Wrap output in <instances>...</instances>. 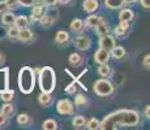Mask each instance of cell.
I'll use <instances>...</instances> for the list:
<instances>
[{
  "instance_id": "obj_38",
  "label": "cell",
  "mask_w": 150,
  "mask_h": 130,
  "mask_svg": "<svg viewBox=\"0 0 150 130\" xmlns=\"http://www.w3.org/2000/svg\"><path fill=\"white\" fill-rule=\"evenodd\" d=\"M5 124H7V116L0 112V126H4Z\"/></svg>"
},
{
  "instance_id": "obj_7",
  "label": "cell",
  "mask_w": 150,
  "mask_h": 130,
  "mask_svg": "<svg viewBox=\"0 0 150 130\" xmlns=\"http://www.w3.org/2000/svg\"><path fill=\"white\" fill-rule=\"evenodd\" d=\"M74 46L77 47V50L86 51V50H89V48H90L91 40H90V38H88V37H85V35L79 37V38L74 40Z\"/></svg>"
},
{
  "instance_id": "obj_2",
  "label": "cell",
  "mask_w": 150,
  "mask_h": 130,
  "mask_svg": "<svg viewBox=\"0 0 150 130\" xmlns=\"http://www.w3.org/2000/svg\"><path fill=\"white\" fill-rule=\"evenodd\" d=\"M55 85H56V76L55 70L51 66H45L39 70V87L43 92H51L54 91Z\"/></svg>"
},
{
  "instance_id": "obj_20",
  "label": "cell",
  "mask_w": 150,
  "mask_h": 130,
  "mask_svg": "<svg viewBox=\"0 0 150 130\" xmlns=\"http://www.w3.org/2000/svg\"><path fill=\"white\" fill-rule=\"evenodd\" d=\"M98 74L99 76H102L103 78H107L111 76V68H110V65H107L105 63V64H99V68H98Z\"/></svg>"
},
{
  "instance_id": "obj_40",
  "label": "cell",
  "mask_w": 150,
  "mask_h": 130,
  "mask_svg": "<svg viewBox=\"0 0 150 130\" xmlns=\"http://www.w3.org/2000/svg\"><path fill=\"white\" fill-rule=\"evenodd\" d=\"M46 5H50V7H54V5L57 4V0H43Z\"/></svg>"
},
{
  "instance_id": "obj_35",
  "label": "cell",
  "mask_w": 150,
  "mask_h": 130,
  "mask_svg": "<svg viewBox=\"0 0 150 130\" xmlns=\"http://www.w3.org/2000/svg\"><path fill=\"white\" fill-rule=\"evenodd\" d=\"M76 91H77V87H76L74 83H71V85H68L67 87H65V92L69 94V95H74L76 94Z\"/></svg>"
},
{
  "instance_id": "obj_26",
  "label": "cell",
  "mask_w": 150,
  "mask_h": 130,
  "mask_svg": "<svg viewBox=\"0 0 150 130\" xmlns=\"http://www.w3.org/2000/svg\"><path fill=\"white\" fill-rule=\"evenodd\" d=\"M96 29H97V33L99 37H103V35H106V34H108V26L103 21H99V24L96 26Z\"/></svg>"
},
{
  "instance_id": "obj_6",
  "label": "cell",
  "mask_w": 150,
  "mask_h": 130,
  "mask_svg": "<svg viewBox=\"0 0 150 130\" xmlns=\"http://www.w3.org/2000/svg\"><path fill=\"white\" fill-rule=\"evenodd\" d=\"M100 48H105V50H107L108 52L112 50V48L115 47V38L112 35H108V34H106V35L100 37Z\"/></svg>"
},
{
  "instance_id": "obj_13",
  "label": "cell",
  "mask_w": 150,
  "mask_h": 130,
  "mask_svg": "<svg viewBox=\"0 0 150 130\" xmlns=\"http://www.w3.org/2000/svg\"><path fill=\"white\" fill-rule=\"evenodd\" d=\"M133 17H134V13H133V11L132 9H123V11H120V13H119V20L120 21H125V22H131L132 20H133Z\"/></svg>"
},
{
  "instance_id": "obj_41",
  "label": "cell",
  "mask_w": 150,
  "mask_h": 130,
  "mask_svg": "<svg viewBox=\"0 0 150 130\" xmlns=\"http://www.w3.org/2000/svg\"><path fill=\"white\" fill-rule=\"evenodd\" d=\"M149 61H150V56L149 55H145V57H144V66L148 69H149Z\"/></svg>"
},
{
  "instance_id": "obj_16",
  "label": "cell",
  "mask_w": 150,
  "mask_h": 130,
  "mask_svg": "<svg viewBox=\"0 0 150 130\" xmlns=\"http://www.w3.org/2000/svg\"><path fill=\"white\" fill-rule=\"evenodd\" d=\"M110 52H111L114 59H122V57L125 56V48L122 47V46H115Z\"/></svg>"
},
{
  "instance_id": "obj_32",
  "label": "cell",
  "mask_w": 150,
  "mask_h": 130,
  "mask_svg": "<svg viewBox=\"0 0 150 130\" xmlns=\"http://www.w3.org/2000/svg\"><path fill=\"white\" fill-rule=\"evenodd\" d=\"M14 112V108H13V105L12 104H4V105L1 107V113L3 115H5V116H11Z\"/></svg>"
},
{
  "instance_id": "obj_25",
  "label": "cell",
  "mask_w": 150,
  "mask_h": 130,
  "mask_svg": "<svg viewBox=\"0 0 150 130\" xmlns=\"http://www.w3.org/2000/svg\"><path fill=\"white\" fill-rule=\"evenodd\" d=\"M42 128L45 130H56L57 129V122L54 120V118H48V120H46L45 122H43Z\"/></svg>"
},
{
  "instance_id": "obj_43",
  "label": "cell",
  "mask_w": 150,
  "mask_h": 130,
  "mask_svg": "<svg viewBox=\"0 0 150 130\" xmlns=\"http://www.w3.org/2000/svg\"><path fill=\"white\" fill-rule=\"evenodd\" d=\"M149 112H150V107L148 105V107H145V116L149 118Z\"/></svg>"
},
{
  "instance_id": "obj_44",
  "label": "cell",
  "mask_w": 150,
  "mask_h": 130,
  "mask_svg": "<svg viewBox=\"0 0 150 130\" xmlns=\"http://www.w3.org/2000/svg\"><path fill=\"white\" fill-rule=\"evenodd\" d=\"M124 1H127V3H133V1H136V0H124Z\"/></svg>"
},
{
  "instance_id": "obj_21",
  "label": "cell",
  "mask_w": 150,
  "mask_h": 130,
  "mask_svg": "<svg viewBox=\"0 0 150 130\" xmlns=\"http://www.w3.org/2000/svg\"><path fill=\"white\" fill-rule=\"evenodd\" d=\"M38 21L42 27H51V26L54 25V18L51 16H48V14H43Z\"/></svg>"
},
{
  "instance_id": "obj_14",
  "label": "cell",
  "mask_w": 150,
  "mask_h": 130,
  "mask_svg": "<svg viewBox=\"0 0 150 130\" xmlns=\"http://www.w3.org/2000/svg\"><path fill=\"white\" fill-rule=\"evenodd\" d=\"M13 25L16 26L18 30H21V29H25V27H28V25H29V20H28V17L26 16H17L16 17V20H14V22H13Z\"/></svg>"
},
{
  "instance_id": "obj_28",
  "label": "cell",
  "mask_w": 150,
  "mask_h": 130,
  "mask_svg": "<svg viewBox=\"0 0 150 130\" xmlns=\"http://www.w3.org/2000/svg\"><path fill=\"white\" fill-rule=\"evenodd\" d=\"M100 18L96 14H91V16L88 17V20H86V26H89V27H94L96 29V26L99 24Z\"/></svg>"
},
{
  "instance_id": "obj_18",
  "label": "cell",
  "mask_w": 150,
  "mask_h": 130,
  "mask_svg": "<svg viewBox=\"0 0 150 130\" xmlns=\"http://www.w3.org/2000/svg\"><path fill=\"white\" fill-rule=\"evenodd\" d=\"M14 20H16V14H14V13H12V12H5V13H3L1 22H3L4 25H8V26L13 25Z\"/></svg>"
},
{
  "instance_id": "obj_29",
  "label": "cell",
  "mask_w": 150,
  "mask_h": 130,
  "mask_svg": "<svg viewBox=\"0 0 150 130\" xmlns=\"http://www.w3.org/2000/svg\"><path fill=\"white\" fill-rule=\"evenodd\" d=\"M69 63H71L72 65H74V66L80 65L82 63V56L80 53H72V55H69Z\"/></svg>"
},
{
  "instance_id": "obj_22",
  "label": "cell",
  "mask_w": 150,
  "mask_h": 130,
  "mask_svg": "<svg viewBox=\"0 0 150 130\" xmlns=\"http://www.w3.org/2000/svg\"><path fill=\"white\" fill-rule=\"evenodd\" d=\"M124 0H105V5L107 8H111V9H116V8L123 7Z\"/></svg>"
},
{
  "instance_id": "obj_39",
  "label": "cell",
  "mask_w": 150,
  "mask_h": 130,
  "mask_svg": "<svg viewBox=\"0 0 150 130\" xmlns=\"http://www.w3.org/2000/svg\"><path fill=\"white\" fill-rule=\"evenodd\" d=\"M141 1V5H142L145 9H149L150 8V0H140Z\"/></svg>"
},
{
  "instance_id": "obj_10",
  "label": "cell",
  "mask_w": 150,
  "mask_h": 130,
  "mask_svg": "<svg viewBox=\"0 0 150 130\" xmlns=\"http://www.w3.org/2000/svg\"><path fill=\"white\" fill-rule=\"evenodd\" d=\"M45 13H46V7H43V5H34L33 11H31V17H30L31 22L38 21Z\"/></svg>"
},
{
  "instance_id": "obj_24",
  "label": "cell",
  "mask_w": 150,
  "mask_h": 130,
  "mask_svg": "<svg viewBox=\"0 0 150 130\" xmlns=\"http://www.w3.org/2000/svg\"><path fill=\"white\" fill-rule=\"evenodd\" d=\"M72 124H73V126L76 129H82L86 126V120L82 116H76L72 121Z\"/></svg>"
},
{
  "instance_id": "obj_19",
  "label": "cell",
  "mask_w": 150,
  "mask_h": 130,
  "mask_svg": "<svg viewBox=\"0 0 150 130\" xmlns=\"http://www.w3.org/2000/svg\"><path fill=\"white\" fill-rule=\"evenodd\" d=\"M14 98V91L13 90H8V89H5V90H0V99L4 100V102H11V100H13Z\"/></svg>"
},
{
  "instance_id": "obj_5",
  "label": "cell",
  "mask_w": 150,
  "mask_h": 130,
  "mask_svg": "<svg viewBox=\"0 0 150 130\" xmlns=\"http://www.w3.org/2000/svg\"><path fill=\"white\" fill-rule=\"evenodd\" d=\"M56 111L63 116H69L73 113V104L68 99H60L56 104Z\"/></svg>"
},
{
  "instance_id": "obj_33",
  "label": "cell",
  "mask_w": 150,
  "mask_h": 130,
  "mask_svg": "<svg viewBox=\"0 0 150 130\" xmlns=\"http://www.w3.org/2000/svg\"><path fill=\"white\" fill-rule=\"evenodd\" d=\"M5 1V4H7V7H8V9H16L17 7H18V0H4Z\"/></svg>"
},
{
  "instance_id": "obj_4",
  "label": "cell",
  "mask_w": 150,
  "mask_h": 130,
  "mask_svg": "<svg viewBox=\"0 0 150 130\" xmlns=\"http://www.w3.org/2000/svg\"><path fill=\"white\" fill-rule=\"evenodd\" d=\"M94 92L98 96L102 98L110 96L114 92V86L107 78H102V79H98L94 82Z\"/></svg>"
},
{
  "instance_id": "obj_17",
  "label": "cell",
  "mask_w": 150,
  "mask_h": 130,
  "mask_svg": "<svg viewBox=\"0 0 150 130\" xmlns=\"http://www.w3.org/2000/svg\"><path fill=\"white\" fill-rule=\"evenodd\" d=\"M69 39V34L65 30H59L56 33V37H55V40H56L57 44H63V43L68 42Z\"/></svg>"
},
{
  "instance_id": "obj_34",
  "label": "cell",
  "mask_w": 150,
  "mask_h": 130,
  "mask_svg": "<svg viewBox=\"0 0 150 130\" xmlns=\"http://www.w3.org/2000/svg\"><path fill=\"white\" fill-rule=\"evenodd\" d=\"M85 103H86V99L83 95H80V94L76 95V99H74V104H76V105L82 107V105H85Z\"/></svg>"
},
{
  "instance_id": "obj_42",
  "label": "cell",
  "mask_w": 150,
  "mask_h": 130,
  "mask_svg": "<svg viewBox=\"0 0 150 130\" xmlns=\"http://www.w3.org/2000/svg\"><path fill=\"white\" fill-rule=\"evenodd\" d=\"M69 1H71V0H57V3H60V4H63V5L69 4Z\"/></svg>"
},
{
  "instance_id": "obj_36",
  "label": "cell",
  "mask_w": 150,
  "mask_h": 130,
  "mask_svg": "<svg viewBox=\"0 0 150 130\" xmlns=\"http://www.w3.org/2000/svg\"><path fill=\"white\" fill-rule=\"evenodd\" d=\"M34 3H35V0H18V4L24 5V7H31Z\"/></svg>"
},
{
  "instance_id": "obj_37",
  "label": "cell",
  "mask_w": 150,
  "mask_h": 130,
  "mask_svg": "<svg viewBox=\"0 0 150 130\" xmlns=\"http://www.w3.org/2000/svg\"><path fill=\"white\" fill-rule=\"evenodd\" d=\"M8 11V7L7 4H5V1H0V14L5 13Z\"/></svg>"
},
{
  "instance_id": "obj_3",
  "label": "cell",
  "mask_w": 150,
  "mask_h": 130,
  "mask_svg": "<svg viewBox=\"0 0 150 130\" xmlns=\"http://www.w3.org/2000/svg\"><path fill=\"white\" fill-rule=\"evenodd\" d=\"M35 83V77H34V70L29 66H24L18 73V87L24 94H30L34 89Z\"/></svg>"
},
{
  "instance_id": "obj_12",
  "label": "cell",
  "mask_w": 150,
  "mask_h": 130,
  "mask_svg": "<svg viewBox=\"0 0 150 130\" xmlns=\"http://www.w3.org/2000/svg\"><path fill=\"white\" fill-rule=\"evenodd\" d=\"M17 39L21 40V42H30V40L33 39V33H31L28 27L21 29V30L18 31V37H17Z\"/></svg>"
},
{
  "instance_id": "obj_45",
  "label": "cell",
  "mask_w": 150,
  "mask_h": 130,
  "mask_svg": "<svg viewBox=\"0 0 150 130\" xmlns=\"http://www.w3.org/2000/svg\"><path fill=\"white\" fill-rule=\"evenodd\" d=\"M0 61H1V55H0Z\"/></svg>"
},
{
  "instance_id": "obj_30",
  "label": "cell",
  "mask_w": 150,
  "mask_h": 130,
  "mask_svg": "<svg viewBox=\"0 0 150 130\" xmlns=\"http://www.w3.org/2000/svg\"><path fill=\"white\" fill-rule=\"evenodd\" d=\"M18 29H17L16 27V26H14V25H11L9 26V29H8V30H7V37H8V38H9V39H17V37H18Z\"/></svg>"
},
{
  "instance_id": "obj_11",
  "label": "cell",
  "mask_w": 150,
  "mask_h": 130,
  "mask_svg": "<svg viewBox=\"0 0 150 130\" xmlns=\"http://www.w3.org/2000/svg\"><path fill=\"white\" fill-rule=\"evenodd\" d=\"M82 7H83V11H85V12L93 13L98 9L99 4H98V0H85L83 4H82Z\"/></svg>"
},
{
  "instance_id": "obj_1",
  "label": "cell",
  "mask_w": 150,
  "mask_h": 130,
  "mask_svg": "<svg viewBox=\"0 0 150 130\" xmlns=\"http://www.w3.org/2000/svg\"><path fill=\"white\" fill-rule=\"evenodd\" d=\"M140 122V116L132 109H119L110 113L99 122V129H116L119 126H136Z\"/></svg>"
},
{
  "instance_id": "obj_31",
  "label": "cell",
  "mask_w": 150,
  "mask_h": 130,
  "mask_svg": "<svg viewBox=\"0 0 150 130\" xmlns=\"http://www.w3.org/2000/svg\"><path fill=\"white\" fill-rule=\"evenodd\" d=\"M86 128L89 130H97L99 129V121L97 118H90L89 121H86Z\"/></svg>"
},
{
  "instance_id": "obj_15",
  "label": "cell",
  "mask_w": 150,
  "mask_h": 130,
  "mask_svg": "<svg viewBox=\"0 0 150 130\" xmlns=\"http://www.w3.org/2000/svg\"><path fill=\"white\" fill-rule=\"evenodd\" d=\"M71 30L73 31V33H81V30L83 29V21L81 18H74L73 21L71 22Z\"/></svg>"
},
{
  "instance_id": "obj_27",
  "label": "cell",
  "mask_w": 150,
  "mask_h": 130,
  "mask_svg": "<svg viewBox=\"0 0 150 130\" xmlns=\"http://www.w3.org/2000/svg\"><path fill=\"white\" fill-rule=\"evenodd\" d=\"M30 122H31V120H30V117H29L26 113L18 115V117H17V124H18L20 126H28Z\"/></svg>"
},
{
  "instance_id": "obj_9",
  "label": "cell",
  "mask_w": 150,
  "mask_h": 130,
  "mask_svg": "<svg viewBox=\"0 0 150 130\" xmlns=\"http://www.w3.org/2000/svg\"><path fill=\"white\" fill-rule=\"evenodd\" d=\"M128 30H129V22L120 21V24L115 27V34L119 38H125L128 35Z\"/></svg>"
},
{
  "instance_id": "obj_8",
  "label": "cell",
  "mask_w": 150,
  "mask_h": 130,
  "mask_svg": "<svg viewBox=\"0 0 150 130\" xmlns=\"http://www.w3.org/2000/svg\"><path fill=\"white\" fill-rule=\"evenodd\" d=\"M108 59H110V52L105 50V48H99L94 55V60L98 64H105V63L108 61Z\"/></svg>"
},
{
  "instance_id": "obj_23",
  "label": "cell",
  "mask_w": 150,
  "mask_h": 130,
  "mask_svg": "<svg viewBox=\"0 0 150 130\" xmlns=\"http://www.w3.org/2000/svg\"><path fill=\"white\" fill-rule=\"evenodd\" d=\"M38 102H39V104H41V105L47 107L48 104L51 103V95L48 94V92H43V91H42V94L38 96Z\"/></svg>"
}]
</instances>
